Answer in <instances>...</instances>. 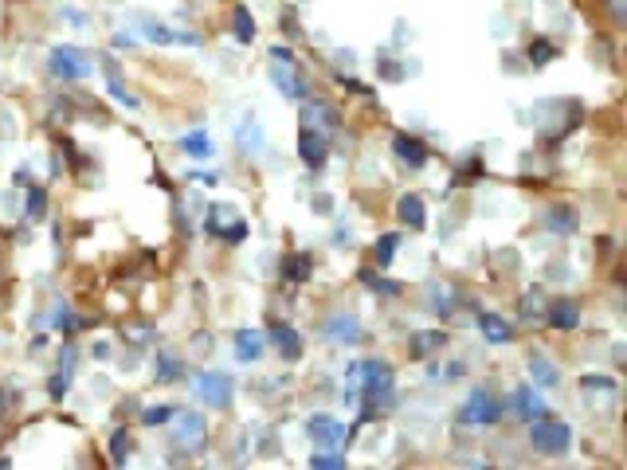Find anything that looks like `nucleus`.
Masks as SVG:
<instances>
[{"label": "nucleus", "instance_id": "obj_1", "mask_svg": "<svg viewBox=\"0 0 627 470\" xmlns=\"http://www.w3.org/2000/svg\"><path fill=\"white\" fill-rule=\"evenodd\" d=\"M529 443H533V450H541V455H565L568 443H572V427L561 423V420H549V416L529 420Z\"/></svg>", "mask_w": 627, "mask_h": 470}, {"label": "nucleus", "instance_id": "obj_2", "mask_svg": "<svg viewBox=\"0 0 627 470\" xmlns=\"http://www.w3.org/2000/svg\"><path fill=\"white\" fill-rule=\"evenodd\" d=\"M502 420V400L490 388H470L467 404H463V423L467 427H494Z\"/></svg>", "mask_w": 627, "mask_h": 470}, {"label": "nucleus", "instance_id": "obj_3", "mask_svg": "<svg viewBox=\"0 0 627 470\" xmlns=\"http://www.w3.org/2000/svg\"><path fill=\"white\" fill-rule=\"evenodd\" d=\"M51 75L63 82H79L90 75V59L82 55L79 47H71V43H63V47L51 51Z\"/></svg>", "mask_w": 627, "mask_h": 470}, {"label": "nucleus", "instance_id": "obj_4", "mask_svg": "<svg viewBox=\"0 0 627 470\" xmlns=\"http://www.w3.org/2000/svg\"><path fill=\"white\" fill-rule=\"evenodd\" d=\"M231 392H236V384H231L228 372L208 369V372H200V376H196V396L208 404V408H228Z\"/></svg>", "mask_w": 627, "mask_h": 470}, {"label": "nucleus", "instance_id": "obj_5", "mask_svg": "<svg viewBox=\"0 0 627 470\" xmlns=\"http://www.w3.org/2000/svg\"><path fill=\"white\" fill-rule=\"evenodd\" d=\"M306 431H310V439L314 443H326V447H345L349 443L345 423H338L333 416H310Z\"/></svg>", "mask_w": 627, "mask_h": 470}, {"label": "nucleus", "instance_id": "obj_6", "mask_svg": "<svg viewBox=\"0 0 627 470\" xmlns=\"http://www.w3.org/2000/svg\"><path fill=\"white\" fill-rule=\"evenodd\" d=\"M298 157H302V165L306 169H322L326 165V157H329V145H326V133L322 130H302L298 133Z\"/></svg>", "mask_w": 627, "mask_h": 470}, {"label": "nucleus", "instance_id": "obj_7", "mask_svg": "<svg viewBox=\"0 0 627 470\" xmlns=\"http://www.w3.org/2000/svg\"><path fill=\"white\" fill-rule=\"evenodd\" d=\"M173 439H177V447L200 450L204 443H208V427H204L200 416H180V423L173 427Z\"/></svg>", "mask_w": 627, "mask_h": 470}, {"label": "nucleus", "instance_id": "obj_8", "mask_svg": "<svg viewBox=\"0 0 627 470\" xmlns=\"http://www.w3.org/2000/svg\"><path fill=\"white\" fill-rule=\"evenodd\" d=\"M271 341H275V349L282 353V360H298L302 357V337L294 325H287V321H275L271 325Z\"/></svg>", "mask_w": 627, "mask_h": 470}, {"label": "nucleus", "instance_id": "obj_9", "mask_svg": "<svg viewBox=\"0 0 627 470\" xmlns=\"http://www.w3.org/2000/svg\"><path fill=\"white\" fill-rule=\"evenodd\" d=\"M392 149H396L400 161H408L412 169H424V165H428V145L419 138H412V133H396V138H392Z\"/></svg>", "mask_w": 627, "mask_h": 470}, {"label": "nucleus", "instance_id": "obj_10", "mask_svg": "<svg viewBox=\"0 0 627 470\" xmlns=\"http://www.w3.org/2000/svg\"><path fill=\"white\" fill-rule=\"evenodd\" d=\"M549 325L561 330V333L577 330V325H580V306L572 298H557L553 306H549Z\"/></svg>", "mask_w": 627, "mask_h": 470}, {"label": "nucleus", "instance_id": "obj_11", "mask_svg": "<svg viewBox=\"0 0 627 470\" xmlns=\"http://www.w3.org/2000/svg\"><path fill=\"white\" fill-rule=\"evenodd\" d=\"M396 216H400V223H408L412 231H424V228H428V208H424V200H419V196H400Z\"/></svg>", "mask_w": 627, "mask_h": 470}, {"label": "nucleus", "instance_id": "obj_12", "mask_svg": "<svg viewBox=\"0 0 627 470\" xmlns=\"http://www.w3.org/2000/svg\"><path fill=\"white\" fill-rule=\"evenodd\" d=\"M263 349H267V341H263L259 330H239V333H236V357L243 360V365L259 360Z\"/></svg>", "mask_w": 627, "mask_h": 470}, {"label": "nucleus", "instance_id": "obj_13", "mask_svg": "<svg viewBox=\"0 0 627 470\" xmlns=\"http://www.w3.org/2000/svg\"><path fill=\"white\" fill-rule=\"evenodd\" d=\"M326 337L329 341H345V345H357V341H361V321L338 314V318L326 321Z\"/></svg>", "mask_w": 627, "mask_h": 470}, {"label": "nucleus", "instance_id": "obj_14", "mask_svg": "<svg viewBox=\"0 0 627 470\" xmlns=\"http://www.w3.org/2000/svg\"><path fill=\"white\" fill-rule=\"evenodd\" d=\"M478 325H482V337L490 341V345H506L510 337H514V330H510L506 318H498V314H478Z\"/></svg>", "mask_w": 627, "mask_h": 470}, {"label": "nucleus", "instance_id": "obj_15", "mask_svg": "<svg viewBox=\"0 0 627 470\" xmlns=\"http://www.w3.org/2000/svg\"><path fill=\"white\" fill-rule=\"evenodd\" d=\"M518 411H521V420H541V416H549L545 411V400L538 396V388H518Z\"/></svg>", "mask_w": 627, "mask_h": 470}, {"label": "nucleus", "instance_id": "obj_16", "mask_svg": "<svg viewBox=\"0 0 627 470\" xmlns=\"http://www.w3.org/2000/svg\"><path fill=\"white\" fill-rule=\"evenodd\" d=\"M180 149L189 153V157H212V138L204 130H192V133H185V138H180Z\"/></svg>", "mask_w": 627, "mask_h": 470}, {"label": "nucleus", "instance_id": "obj_17", "mask_svg": "<svg viewBox=\"0 0 627 470\" xmlns=\"http://www.w3.org/2000/svg\"><path fill=\"white\" fill-rule=\"evenodd\" d=\"M529 376H533V384H541V388H553V384L561 381V372L553 369L545 357H533V360H529Z\"/></svg>", "mask_w": 627, "mask_h": 470}, {"label": "nucleus", "instance_id": "obj_18", "mask_svg": "<svg viewBox=\"0 0 627 470\" xmlns=\"http://www.w3.org/2000/svg\"><path fill=\"white\" fill-rule=\"evenodd\" d=\"M549 231H553V235H568V231L577 228V216H572V208H565V204H557V208L549 212Z\"/></svg>", "mask_w": 627, "mask_h": 470}, {"label": "nucleus", "instance_id": "obj_19", "mask_svg": "<svg viewBox=\"0 0 627 470\" xmlns=\"http://www.w3.org/2000/svg\"><path fill=\"white\" fill-rule=\"evenodd\" d=\"M361 282H365L373 294H384V298H396L404 286L400 282H392V279H380V274H373V270H361Z\"/></svg>", "mask_w": 627, "mask_h": 470}, {"label": "nucleus", "instance_id": "obj_20", "mask_svg": "<svg viewBox=\"0 0 627 470\" xmlns=\"http://www.w3.org/2000/svg\"><path fill=\"white\" fill-rule=\"evenodd\" d=\"M310 255H290L287 259V267H282V279H290V282H306L310 279Z\"/></svg>", "mask_w": 627, "mask_h": 470}, {"label": "nucleus", "instance_id": "obj_21", "mask_svg": "<svg viewBox=\"0 0 627 470\" xmlns=\"http://www.w3.org/2000/svg\"><path fill=\"white\" fill-rule=\"evenodd\" d=\"M443 341H447V333H443V330H431V333H424V337H412V353H416V357L424 360L431 349H439Z\"/></svg>", "mask_w": 627, "mask_h": 470}, {"label": "nucleus", "instance_id": "obj_22", "mask_svg": "<svg viewBox=\"0 0 627 470\" xmlns=\"http://www.w3.org/2000/svg\"><path fill=\"white\" fill-rule=\"evenodd\" d=\"M275 87H279L287 98H306V82H302L298 75H290V71H287V75H282V71L275 75Z\"/></svg>", "mask_w": 627, "mask_h": 470}, {"label": "nucleus", "instance_id": "obj_23", "mask_svg": "<svg viewBox=\"0 0 627 470\" xmlns=\"http://www.w3.org/2000/svg\"><path fill=\"white\" fill-rule=\"evenodd\" d=\"M553 59H557V47H553L549 40L529 43V63H533V67H545V63H553Z\"/></svg>", "mask_w": 627, "mask_h": 470}, {"label": "nucleus", "instance_id": "obj_24", "mask_svg": "<svg viewBox=\"0 0 627 470\" xmlns=\"http://www.w3.org/2000/svg\"><path fill=\"white\" fill-rule=\"evenodd\" d=\"M24 212H28V220H43V212H48V196H43L40 184H31V189H28V204H24Z\"/></svg>", "mask_w": 627, "mask_h": 470}, {"label": "nucleus", "instance_id": "obj_25", "mask_svg": "<svg viewBox=\"0 0 627 470\" xmlns=\"http://www.w3.org/2000/svg\"><path fill=\"white\" fill-rule=\"evenodd\" d=\"M306 114H310V122L318 118L322 126H329V130H333V126H341L338 110H333V106H326V102H310V106H306Z\"/></svg>", "mask_w": 627, "mask_h": 470}, {"label": "nucleus", "instance_id": "obj_26", "mask_svg": "<svg viewBox=\"0 0 627 470\" xmlns=\"http://www.w3.org/2000/svg\"><path fill=\"white\" fill-rule=\"evenodd\" d=\"M231 24H236V40H239V43H251V40H255V20L247 16V8H236V20H231Z\"/></svg>", "mask_w": 627, "mask_h": 470}, {"label": "nucleus", "instance_id": "obj_27", "mask_svg": "<svg viewBox=\"0 0 627 470\" xmlns=\"http://www.w3.org/2000/svg\"><path fill=\"white\" fill-rule=\"evenodd\" d=\"M177 376H180V360L169 357V353H161L157 357V381L169 384V381H177Z\"/></svg>", "mask_w": 627, "mask_h": 470}, {"label": "nucleus", "instance_id": "obj_28", "mask_svg": "<svg viewBox=\"0 0 627 470\" xmlns=\"http://www.w3.org/2000/svg\"><path fill=\"white\" fill-rule=\"evenodd\" d=\"M400 240H404V235H396V231H392V235H380V243H377V255H380V263H384V267H389V263L396 259V247H400Z\"/></svg>", "mask_w": 627, "mask_h": 470}, {"label": "nucleus", "instance_id": "obj_29", "mask_svg": "<svg viewBox=\"0 0 627 470\" xmlns=\"http://www.w3.org/2000/svg\"><path fill=\"white\" fill-rule=\"evenodd\" d=\"M239 138H243V141H239V145H243V149H247V153H259V149H263V130H259V126H255V122H251V130H247V126H243V130H239Z\"/></svg>", "mask_w": 627, "mask_h": 470}, {"label": "nucleus", "instance_id": "obj_30", "mask_svg": "<svg viewBox=\"0 0 627 470\" xmlns=\"http://www.w3.org/2000/svg\"><path fill=\"white\" fill-rule=\"evenodd\" d=\"M310 467H318V470H341V467H345V455H310Z\"/></svg>", "mask_w": 627, "mask_h": 470}, {"label": "nucleus", "instance_id": "obj_31", "mask_svg": "<svg viewBox=\"0 0 627 470\" xmlns=\"http://www.w3.org/2000/svg\"><path fill=\"white\" fill-rule=\"evenodd\" d=\"M106 90H110V94H114V98L122 102V106H130V110H138V98H134V94H130V90H126V87H122L118 79H110V82H106Z\"/></svg>", "mask_w": 627, "mask_h": 470}, {"label": "nucleus", "instance_id": "obj_32", "mask_svg": "<svg viewBox=\"0 0 627 470\" xmlns=\"http://www.w3.org/2000/svg\"><path fill=\"white\" fill-rule=\"evenodd\" d=\"M126 459H130V435L118 431V435H114V462H126Z\"/></svg>", "mask_w": 627, "mask_h": 470}, {"label": "nucleus", "instance_id": "obj_33", "mask_svg": "<svg viewBox=\"0 0 627 470\" xmlns=\"http://www.w3.org/2000/svg\"><path fill=\"white\" fill-rule=\"evenodd\" d=\"M173 416H177L173 408H150V411H145V423H150V427H161V423L173 420Z\"/></svg>", "mask_w": 627, "mask_h": 470}, {"label": "nucleus", "instance_id": "obj_34", "mask_svg": "<svg viewBox=\"0 0 627 470\" xmlns=\"http://www.w3.org/2000/svg\"><path fill=\"white\" fill-rule=\"evenodd\" d=\"M71 325H75V318H71V310H67V306H59V310H55V330H59V333H75V330H71Z\"/></svg>", "mask_w": 627, "mask_h": 470}, {"label": "nucleus", "instance_id": "obj_35", "mask_svg": "<svg viewBox=\"0 0 627 470\" xmlns=\"http://www.w3.org/2000/svg\"><path fill=\"white\" fill-rule=\"evenodd\" d=\"M67 384H71V372L55 376V381H51V400H63V396H67Z\"/></svg>", "mask_w": 627, "mask_h": 470}, {"label": "nucleus", "instance_id": "obj_36", "mask_svg": "<svg viewBox=\"0 0 627 470\" xmlns=\"http://www.w3.org/2000/svg\"><path fill=\"white\" fill-rule=\"evenodd\" d=\"M219 235H224V240H228V243H239V240H243V235H247V223H243V220H236L228 231H219Z\"/></svg>", "mask_w": 627, "mask_h": 470}, {"label": "nucleus", "instance_id": "obj_37", "mask_svg": "<svg viewBox=\"0 0 627 470\" xmlns=\"http://www.w3.org/2000/svg\"><path fill=\"white\" fill-rule=\"evenodd\" d=\"M580 384H584V388H616V381H612V376H592V372H588Z\"/></svg>", "mask_w": 627, "mask_h": 470}, {"label": "nucleus", "instance_id": "obj_38", "mask_svg": "<svg viewBox=\"0 0 627 470\" xmlns=\"http://www.w3.org/2000/svg\"><path fill=\"white\" fill-rule=\"evenodd\" d=\"M271 59H275V63H294V51L279 43V47H271Z\"/></svg>", "mask_w": 627, "mask_h": 470}, {"label": "nucleus", "instance_id": "obj_39", "mask_svg": "<svg viewBox=\"0 0 627 470\" xmlns=\"http://www.w3.org/2000/svg\"><path fill=\"white\" fill-rule=\"evenodd\" d=\"M145 36H150V40H161V43H165V40H173L169 31H165V28H157V24H145Z\"/></svg>", "mask_w": 627, "mask_h": 470}, {"label": "nucleus", "instance_id": "obj_40", "mask_svg": "<svg viewBox=\"0 0 627 470\" xmlns=\"http://www.w3.org/2000/svg\"><path fill=\"white\" fill-rule=\"evenodd\" d=\"M192 177H196V180H204V184H216V180H219L216 172H192Z\"/></svg>", "mask_w": 627, "mask_h": 470}]
</instances>
